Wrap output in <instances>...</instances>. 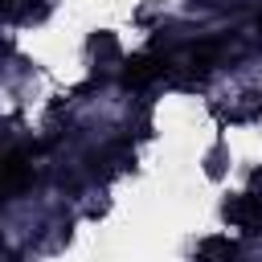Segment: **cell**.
<instances>
[{
    "label": "cell",
    "mask_w": 262,
    "mask_h": 262,
    "mask_svg": "<svg viewBox=\"0 0 262 262\" xmlns=\"http://www.w3.org/2000/svg\"><path fill=\"white\" fill-rule=\"evenodd\" d=\"M225 213H229L237 225H254V221H262V205H258V201H246V196H242V201H233Z\"/></svg>",
    "instance_id": "6da1fadb"
},
{
    "label": "cell",
    "mask_w": 262,
    "mask_h": 262,
    "mask_svg": "<svg viewBox=\"0 0 262 262\" xmlns=\"http://www.w3.org/2000/svg\"><path fill=\"white\" fill-rule=\"evenodd\" d=\"M201 258H205V262H229V258H233V242H229V237H213V242L201 246Z\"/></svg>",
    "instance_id": "7a4b0ae2"
},
{
    "label": "cell",
    "mask_w": 262,
    "mask_h": 262,
    "mask_svg": "<svg viewBox=\"0 0 262 262\" xmlns=\"http://www.w3.org/2000/svg\"><path fill=\"white\" fill-rule=\"evenodd\" d=\"M123 78H127V86H131V82L139 86V82H147V78H156V70H151V57H135V61L127 66V74H123Z\"/></svg>",
    "instance_id": "3957f363"
}]
</instances>
